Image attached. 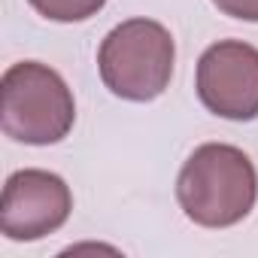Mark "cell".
Returning a JSON list of instances; mask_svg holds the SVG:
<instances>
[{
    "instance_id": "obj_4",
    "label": "cell",
    "mask_w": 258,
    "mask_h": 258,
    "mask_svg": "<svg viewBox=\"0 0 258 258\" xmlns=\"http://www.w3.org/2000/svg\"><path fill=\"white\" fill-rule=\"evenodd\" d=\"M195 91L201 103L219 118H258V49L243 40L213 43L198 61Z\"/></svg>"
},
{
    "instance_id": "obj_6",
    "label": "cell",
    "mask_w": 258,
    "mask_h": 258,
    "mask_svg": "<svg viewBox=\"0 0 258 258\" xmlns=\"http://www.w3.org/2000/svg\"><path fill=\"white\" fill-rule=\"evenodd\" d=\"M28 4L49 22H85L91 16H97L106 0H28Z\"/></svg>"
},
{
    "instance_id": "obj_7",
    "label": "cell",
    "mask_w": 258,
    "mask_h": 258,
    "mask_svg": "<svg viewBox=\"0 0 258 258\" xmlns=\"http://www.w3.org/2000/svg\"><path fill=\"white\" fill-rule=\"evenodd\" d=\"M213 7L222 16H231L240 22H258V0H213Z\"/></svg>"
},
{
    "instance_id": "obj_1",
    "label": "cell",
    "mask_w": 258,
    "mask_h": 258,
    "mask_svg": "<svg viewBox=\"0 0 258 258\" xmlns=\"http://www.w3.org/2000/svg\"><path fill=\"white\" fill-rule=\"evenodd\" d=\"M176 201L201 228H231L243 222L258 201L252 158L231 143L198 146L176 176Z\"/></svg>"
},
{
    "instance_id": "obj_2",
    "label": "cell",
    "mask_w": 258,
    "mask_h": 258,
    "mask_svg": "<svg viewBox=\"0 0 258 258\" xmlns=\"http://www.w3.org/2000/svg\"><path fill=\"white\" fill-rule=\"evenodd\" d=\"M76 121V100L64 76L40 61H19L0 79V127L25 146L61 143Z\"/></svg>"
},
{
    "instance_id": "obj_5",
    "label": "cell",
    "mask_w": 258,
    "mask_h": 258,
    "mask_svg": "<svg viewBox=\"0 0 258 258\" xmlns=\"http://www.w3.org/2000/svg\"><path fill=\"white\" fill-rule=\"evenodd\" d=\"M73 213V195L70 185L40 167L16 170L4 185L0 201V231L10 240H43L64 228V222Z\"/></svg>"
},
{
    "instance_id": "obj_3",
    "label": "cell",
    "mask_w": 258,
    "mask_h": 258,
    "mask_svg": "<svg viewBox=\"0 0 258 258\" xmlns=\"http://www.w3.org/2000/svg\"><path fill=\"white\" fill-rule=\"evenodd\" d=\"M173 61V37L161 22L152 19H127L115 25L97 49L103 85L115 97L134 103H149L167 91Z\"/></svg>"
}]
</instances>
